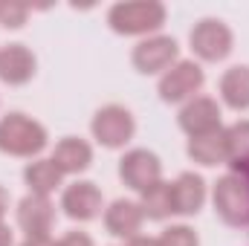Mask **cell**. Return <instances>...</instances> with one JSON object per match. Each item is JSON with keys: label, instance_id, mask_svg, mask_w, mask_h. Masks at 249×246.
<instances>
[{"label": "cell", "instance_id": "obj_1", "mask_svg": "<svg viewBox=\"0 0 249 246\" xmlns=\"http://www.w3.org/2000/svg\"><path fill=\"white\" fill-rule=\"evenodd\" d=\"M47 127L26 113H9L0 119V151L9 157L32 159L47 148Z\"/></svg>", "mask_w": 249, "mask_h": 246}, {"label": "cell", "instance_id": "obj_2", "mask_svg": "<svg viewBox=\"0 0 249 246\" xmlns=\"http://www.w3.org/2000/svg\"><path fill=\"white\" fill-rule=\"evenodd\" d=\"M165 6L157 0H124L113 3L107 23L116 35H151L165 23Z\"/></svg>", "mask_w": 249, "mask_h": 246}, {"label": "cell", "instance_id": "obj_3", "mask_svg": "<svg viewBox=\"0 0 249 246\" xmlns=\"http://www.w3.org/2000/svg\"><path fill=\"white\" fill-rule=\"evenodd\" d=\"M214 211L229 226H249V174L229 171L214 183Z\"/></svg>", "mask_w": 249, "mask_h": 246}, {"label": "cell", "instance_id": "obj_4", "mask_svg": "<svg viewBox=\"0 0 249 246\" xmlns=\"http://www.w3.org/2000/svg\"><path fill=\"white\" fill-rule=\"evenodd\" d=\"M90 130H93V139L99 145L116 151V148H124L133 139L136 122H133L127 107H122V105H105L102 110H96V116L90 122Z\"/></svg>", "mask_w": 249, "mask_h": 246}, {"label": "cell", "instance_id": "obj_5", "mask_svg": "<svg viewBox=\"0 0 249 246\" xmlns=\"http://www.w3.org/2000/svg\"><path fill=\"white\" fill-rule=\"evenodd\" d=\"M188 41H191V50L200 61H212V64L223 61L232 53V44H235L232 29L217 18H203L200 23H194Z\"/></svg>", "mask_w": 249, "mask_h": 246}, {"label": "cell", "instance_id": "obj_6", "mask_svg": "<svg viewBox=\"0 0 249 246\" xmlns=\"http://www.w3.org/2000/svg\"><path fill=\"white\" fill-rule=\"evenodd\" d=\"M180 58V47L171 35H151L145 41H139L133 47L130 61L142 75H157V72H168Z\"/></svg>", "mask_w": 249, "mask_h": 246}, {"label": "cell", "instance_id": "obj_7", "mask_svg": "<svg viewBox=\"0 0 249 246\" xmlns=\"http://www.w3.org/2000/svg\"><path fill=\"white\" fill-rule=\"evenodd\" d=\"M119 177L130 191H145L154 183L162 180V162L154 151L148 148H133L119 159Z\"/></svg>", "mask_w": 249, "mask_h": 246}, {"label": "cell", "instance_id": "obj_8", "mask_svg": "<svg viewBox=\"0 0 249 246\" xmlns=\"http://www.w3.org/2000/svg\"><path fill=\"white\" fill-rule=\"evenodd\" d=\"M203 81H206V75H203L200 64L177 61L168 72H162V78H160V99L168 102V105L188 102V99H194V93H200Z\"/></svg>", "mask_w": 249, "mask_h": 246}, {"label": "cell", "instance_id": "obj_9", "mask_svg": "<svg viewBox=\"0 0 249 246\" xmlns=\"http://www.w3.org/2000/svg\"><path fill=\"white\" fill-rule=\"evenodd\" d=\"M55 223V206L44 194H26L18 203V226L26 232V238H50V229Z\"/></svg>", "mask_w": 249, "mask_h": 246}, {"label": "cell", "instance_id": "obj_10", "mask_svg": "<svg viewBox=\"0 0 249 246\" xmlns=\"http://www.w3.org/2000/svg\"><path fill=\"white\" fill-rule=\"evenodd\" d=\"M61 209L70 220H78V223L96 220V217L102 214V191L96 188V183L78 180V183H72V185L64 188Z\"/></svg>", "mask_w": 249, "mask_h": 246}, {"label": "cell", "instance_id": "obj_11", "mask_svg": "<svg viewBox=\"0 0 249 246\" xmlns=\"http://www.w3.org/2000/svg\"><path fill=\"white\" fill-rule=\"evenodd\" d=\"M180 127L186 130L188 136H203L220 127V105L212 96H194L188 99L177 116Z\"/></svg>", "mask_w": 249, "mask_h": 246}, {"label": "cell", "instance_id": "obj_12", "mask_svg": "<svg viewBox=\"0 0 249 246\" xmlns=\"http://www.w3.org/2000/svg\"><path fill=\"white\" fill-rule=\"evenodd\" d=\"M35 67H38V61H35L32 50L23 44H9L0 50V81L9 87H20V84L32 81Z\"/></svg>", "mask_w": 249, "mask_h": 246}, {"label": "cell", "instance_id": "obj_13", "mask_svg": "<svg viewBox=\"0 0 249 246\" xmlns=\"http://www.w3.org/2000/svg\"><path fill=\"white\" fill-rule=\"evenodd\" d=\"M142 220H145V214H142L139 203L124 200V197L122 200H113V203L105 209V229H107L113 238H124V241L136 238L139 229H142Z\"/></svg>", "mask_w": 249, "mask_h": 246}, {"label": "cell", "instance_id": "obj_14", "mask_svg": "<svg viewBox=\"0 0 249 246\" xmlns=\"http://www.w3.org/2000/svg\"><path fill=\"white\" fill-rule=\"evenodd\" d=\"M171 197L174 214H197L206 203V180L194 171H186L171 183Z\"/></svg>", "mask_w": 249, "mask_h": 246}, {"label": "cell", "instance_id": "obj_15", "mask_svg": "<svg viewBox=\"0 0 249 246\" xmlns=\"http://www.w3.org/2000/svg\"><path fill=\"white\" fill-rule=\"evenodd\" d=\"M50 159L58 165L61 174H81L93 162V148L84 139H78V136H64L61 142L55 145Z\"/></svg>", "mask_w": 249, "mask_h": 246}, {"label": "cell", "instance_id": "obj_16", "mask_svg": "<svg viewBox=\"0 0 249 246\" xmlns=\"http://www.w3.org/2000/svg\"><path fill=\"white\" fill-rule=\"evenodd\" d=\"M188 157L200 165H223L229 162V151H226V127H217L212 133L203 136H191L188 139Z\"/></svg>", "mask_w": 249, "mask_h": 246}, {"label": "cell", "instance_id": "obj_17", "mask_svg": "<svg viewBox=\"0 0 249 246\" xmlns=\"http://www.w3.org/2000/svg\"><path fill=\"white\" fill-rule=\"evenodd\" d=\"M220 99L226 107L232 110H249V67L247 64H238V67H229L223 75H220Z\"/></svg>", "mask_w": 249, "mask_h": 246}, {"label": "cell", "instance_id": "obj_18", "mask_svg": "<svg viewBox=\"0 0 249 246\" xmlns=\"http://www.w3.org/2000/svg\"><path fill=\"white\" fill-rule=\"evenodd\" d=\"M64 174L53 159H35L23 168V183L29 185V194H44L50 197L58 185H61Z\"/></svg>", "mask_w": 249, "mask_h": 246}, {"label": "cell", "instance_id": "obj_19", "mask_svg": "<svg viewBox=\"0 0 249 246\" xmlns=\"http://www.w3.org/2000/svg\"><path fill=\"white\" fill-rule=\"evenodd\" d=\"M139 209L148 220H165L174 214V197H171V183H154L151 188L142 191Z\"/></svg>", "mask_w": 249, "mask_h": 246}, {"label": "cell", "instance_id": "obj_20", "mask_svg": "<svg viewBox=\"0 0 249 246\" xmlns=\"http://www.w3.org/2000/svg\"><path fill=\"white\" fill-rule=\"evenodd\" d=\"M226 151H229L232 168H247L249 165V119H241V122L226 127Z\"/></svg>", "mask_w": 249, "mask_h": 246}, {"label": "cell", "instance_id": "obj_21", "mask_svg": "<svg viewBox=\"0 0 249 246\" xmlns=\"http://www.w3.org/2000/svg\"><path fill=\"white\" fill-rule=\"evenodd\" d=\"M157 246H200V238L191 226H168L157 238Z\"/></svg>", "mask_w": 249, "mask_h": 246}, {"label": "cell", "instance_id": "obj_22", "mask_svg": "<svg viewBox=\"0 0 249 246\" xmlns=\"http://www.w3.org/2000/svg\"><path fill=\"white\" fill-rule=\"evenodd\" d=\"M26 15H29V6H23V3H6V0H0V23L6 26V29H20L23 23H26Z\"/></svg>", "mask_w": 249, "mask_h": 246}, {"label": "cell", "instance_id": "obj_23", "mask_svg": "<svg viewBox=\"0 0 249 246\" xmlns=\"http://www.w3.org/2000/svg\"><path fill=\"white\" fill-rule=\"evenodd\" d=\"M55 246H93V238L84 235V232H67Z\"/></svg>", "mask_w": 249, "mask_h": 246}, {"label": "cell", "instance_id": "obj_24", "mask_svg": "<svg viewBox=\"0 0 249 246\" xmlns=\"http://www.w3.org/2000/svg\"><path fill=\"white\" fill-rule=\"evenodd\" d=\"M127 246H157V238H148V235H136V238H130Z\"/></svg>", "mask_w": 249, "mask_h": 246}, {"label": "cell", "instance_id": "obj_25", "mask_svg": "<svg viewBox=\"0 0 249 246\" xmlns=\"http://www.w3.org/2000/svg\"><path fill=\"white\" fill-rule=\"evenodd\" d=\"M0 246H12V229L0 220Z\"/></svg>", "mask_w": 249, "mask_h": 246}, {"label": "cell", "instance_id": "obj_26", "mask_svg": "<svg viewBox=\"0 0 249 246\" xmlns=\"http://www.w3.org/2000/svg\"><path fill=\"white\" fill-rule=\"evenodd\" d=\"M20 246H55L50 238H26Z\"/></svg>", "mask_w": 249, "mask_h": 246}, {"label": "cell", "instance_id": "obj_27", "mask_svg": "<svg viewBox=\"0 0 249 246\" xmlns=\"http://www.w3.org/2000/svg\"><path fill=\"white\" fill-rule=\"evenodd\" d=\"M9 211V191L0 185V220H3V214Z\"/></svg>", "mask_w": 249, "mask_h": 246}]
</instances>
